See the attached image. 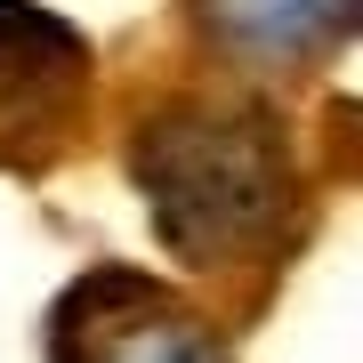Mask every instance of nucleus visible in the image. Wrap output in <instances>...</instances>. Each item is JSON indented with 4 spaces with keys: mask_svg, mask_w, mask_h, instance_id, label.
I'll list each match as a JSON object with an SVG mask.
<instances>
[{
    "mask_svg": "<svg viewBox=\"0 0 363 363\" xmlns=\"http://www.w3.org/2000/svg\"><path fill=\"white\" fill-rule=\"evenodd\" d=\"M121 162L154 210L162 250L202 283H250V298H267L307 242L291 113L250 81L186 73L145 89L121 130Z\"/></svg>",
    "mask_w": 363,
    "mask_h": 363,
    "instance_id": "nucleus-1",
    "label": "nucleus"
},
{
    "mask_svg": "<svg viewBox=\"0 0 363 363\" xmlns=\"http://www.w3.org/2000/svg\"><path fill=\"white\" fill-rule=\"evenodd\" d=\"M202 65L226 81H298L331 65L363 25V0H178Z\"/></svg>",
    "mask_w": 363,
    "mask_h": 363,
    "instance_id": "nucleus-4",
    "label": "nucleus"
},
{
    "mask_svg": "<svg viewBox=\"0 0 363 363\" xmlns=\"http://www.w3.org/2000/svg\"><path fill=\"white\" fill-rule=\"evenodd\" d=\"M97 130V49L40 0H0V178H57Z\"/></svg>",
    "mask_w": 363,
    "mask_h": 363,
    "instance_id": "nucleus-2",
    "label": "nucleus"
},
{
    "mask_svg": "<svg viewBox=\"0 0 363 363\" xmlns=\"http://www.w3.org/2000/svg\"><path fill=\"white\" fill-rule=\"evenodd\" d=\"M40 339H49V363H234V339L218 315L145 267L73 274Z\"/></svg>",
    "mask_w": 363,
    "mask_h": 363,
    "instance_id": "nucleus-3",
    "label": "nucleus"
}]
</instances>
